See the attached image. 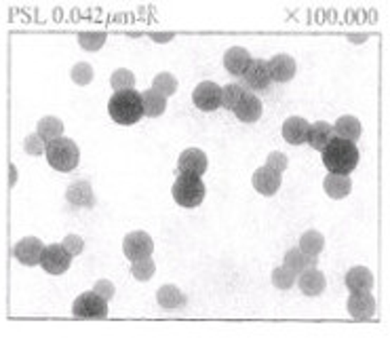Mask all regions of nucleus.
<instances>
[{
	"mask_svg": "<svg viewBox=\"0 0 390 342\" xmlns=\"http://www.w3.org/2000/svg\"><path fill=\"white\" fill-rule=\"evenodd\" d=\"M334 135L336 138H344L350 142H357L361 138V123L357 116L352 114H344L338 118V123L334 125Z\"/></svg>",
	"mask_w": 390,
	"mask_h": 342,
	"instance_id": "25",
	"label": "nucleus"
},
{
	"mask_svg": "<svg viewBox=\"0 0 390 342\" xmlns=\"http://www.w3.org/2000/svg\"><path fill=\"white\" fill-rule=\"evenodd\" d=\"M241 87L247 89V91H264L270 87L272 79H270V72H268V61L264 59H251V63L247 65V70L243 72L241 77Z\"/></svg>",
	"mask_w": 390,
	"mask_h": 342,
	"instance_id": "6",
	"label": "nucleus"
},
{
	"mask_svg": "<svg viewBox=\"0 0 390 342\" xmlns=\"http://www.w3.org/2000/svg\"><path fill=\"white\" fill-rule=\"evenodd\" d=\"M78 45L87 51H98L106 45V34L104 32H81L78 34Z\"/></svg>",
	"mask_w": 390,
	"mask_h": 342,
	"instance_id": "35",
	"label": "nucleus"
},
{
	"mask_svg": "<svg viewBox=\"0 0 390 342\" xmlns=\"http://www.w3.org/2000/svg\"><path fill=\"white\" fill-rule=\"evenodd\" d=\"M123 251L127 256V260L135 262L139 258H146V256H152L154 251V241L148 233L143 231H133L125 237L123 241Z\"/></svg>",
	"mask_w": 390,
	"mask_h": 342,
	"instance_id": "9",
	"label": "nucleus"
},
{
	"mask_svg": "<svg viewBox=\"0 0 390 342\" xmlns=\"http://www.w3.org/2000/svg\"><path fill=\"white\" fill-rule=\"evenodd\" d=\"M295 279H297V275H295V272H293L291 268H287L285 264H283V266H276V268L272 270V286H274L276 290H283V292L291 290L293 283H295Z\"/></svg>",
	"mask_w": 390,
	"mask_h": 342,
	"instance_id": "29",
	"label": "nucleus"
},
{
	"mask_svg": "<svg viewBox=\"0 0 390 342\" xmlns=\"http://www.w3.org/2000/svg\"><path fill=\"white\" fill-rule=\"evenodd\" d=\"M156 302L159 306L167 309V311H173V309H184L186 306V296L182 294V290L178 286H161L159 292H156Z\"/></svg>",
	"mask_w": 390,
	"mask_h": 342,
	"instance_id": "21",
	"label": "nucleus"
},
{
	"mask_svg": "<svg viewBox=\"0 0 390 342\" xmlns=\"http://www.w3.org/2000/svg\"><path fill=\"white\" fill-rule=\"evenodd\" d=\"M332 138H334V127L329 123H325V121H317L315 125H310V129H308L306 144H310L312 148L321 153Z\"/></svg>",
	"mask_w": 390,
	"mask_h": 342,
	"instance_id": "20",
	"label": "nucleus"
},
{
	"mask_svg": "<svg viewBox=\"0 0 390 342\" xmlns=\"http://www.w3.org/2000/svg\"><path fill=\"white\" fill-rule=\"evenodd\" d=\"M61 245H63L72 256L83 254V249H85V241H83V237H78V235H68V237L63 239Z\"/></svg>",
	"mask_w": 390,
	"mask_h": 342,
	"instance_id": "38",
	"label": "nucleus"
},
{
	"mask_svg": "<svg viewBox=\"0 0 390 342\" xmlns=\"http://www.w3.org/2000/svg\"><path fill=\"white\" fill-rule=\"evenodd\" d=\"M346 309H348L350 317L359 319V321L371 319L373 313H375V298L371 296L369 290L352 292L350 298H348V302H346Z\"/></svg>",
	"mask_w": 390,
	"mask_h": 342,
	"instance_id": "10",
	"label": "nucleus"
},
{
	"mask_svg": "<svg viewBox=\"0 0 390 342\" xmlns=\"http://www.w3.org/2000/svg\"><path fill=\"white\" fill-rule=\"evenodd\" d=\"M295 59L285 55V53H279L274 55L270 61H268V72H270V79L276 81V83H289L293 77H295Z\"/></svg>",
	"mask_w": 390,
	"mask_h": 342,
	"instance_id": "15",
	"label": "nucleus"
},
{
	"mask_svg": "<svg viewBox=\"0 0 390 342\" xmlns=\"http://www.w3.org/2000/svg\"><path fill=\"white\" fill-rule=\"evenodd\" d=\"M192 102L203 112H213L221 108V87L213 81H203L192 91Z\"/></svg>",
	"mask_w": 390,
	"mask_h": 342,
	"instance_id": "8",
	"label": "nucleus"
},
{
	"mask_svg": "<svg viewBox=\"0 0 390 342\" xmlns=\"http://www.w3.org/2000/svg\"><path fill=\"white\" fill-rule=\"evenodd\" d=\"M234 114H237V118L243 121V123H256V121H260V116H262V100L256 93L245 91V95L241 98V102L237 104V108H234Z\"/></svg>",
	"mask_w": 390,
	"mask_h": 342,
	"instance_id": "19",
	"label": "nucleus"
},
{
	"mask_svg": "<svg viewBox=\"0 0 390 342\" xmlns=\"http://www.w3.org/2000/svg\"><path fill=\"white\" fill-rule=\"evenodd\" d=\"M323 188H325L327 196H332V199H344L352 190V180H350V176H344V173H329L323 180Z\"/></svg>",
	"mask_w": 390,
	"mask_h": 342,
	"instance_id": "22",
	"label": "nucleus"
},
{
	"mask_svg": "<svg viewBox=\"0 0 390 342\" xmlns=\"http://www.w3.org/2000/svg\"><path fill=\"white\" fill-rule=\"evenodd\" d=\"M254 188L260 192V194H264V196H272V194H276L279 192V188H281V173H276L274 169H270V167H260L256 173H254Z\"/></svg>",
	"mask_w": 390,
	"mask_h": 342,
	"instance_id": "18",
	"label": "nucleus"
},
{
	"mask_svg": "<svg viewBox=\"0 0 390 342\" xmlns=\"http://www.w3.org/2000/svg\"><path fill=\"white\" fill-rule=\"evenodd\" d=\"M93 77H95V72H93V65L91 63H87V61L74 63V68H72V81L78 87H87L93 81Z\"/></svg>",
	"mask_w": 390,
	"mask_h": 342,
	"instance_id": "33",
	"label": "nucleus"
},
{
	"mask_svg": "<svg viewBox=\"0 0 390 342\" xmlns=\"http://www.w3.org/2000/svg\"><path fill=\"white\" fill-rule=\"evenodd\" d=\"M102 298H106L108 302L114 298V283L112 281H108V279H100V281H95V288H93Z\"/></svg>",
	"mask_w": 390,
	"mask_h": 342,
	"instance_id": "39",
	"label": "nucleus"
},
{
	"mask_svg": "<svg viewBox=\"0 0 390 342\" xmlns=\"http://www.w3.org/2000/svg\"><path fill=\"white\" fill-rule=\"evenodd\" d=\"M110 85L114 91H129L135 87V75L127 68H118V70L110 77Z\"/></svg>",
	"mask_w": 390,
	"mask_h": 342,
	"instance_id": "34",
	"label": "nucleus"
},
{
	"mask_svg": "<svg viewBox=\"0 0 390 342\" xmlns=\"http://www.w3.org/2000/svg\"><path fill=\"white\" fill-rule=\"evenodd\" d=\"M108 112L118 125H135L143 116V100L135 89L116 91L108 102Z\"/></svg>",
	"mask_w": 390,
	"mask_h": 342,
	"instance_id": "2",
	"label": "nucleus"
},
{
	"mask_svg": "<svg viewBox=\"0 0 390 342\" xmlns=\"http://www.w3.org/2000/svg\"><path fill=\"white\" fill-rule=\"evenodd\" d=\"M308 129H310V123L302 116H289L285 123H283V138L287 144L291 146H299V144H306L308 140Z\"/></svg>",
	"mask_w": 390,
	"mask_h": 342,
	"instance_id": "16",
	"label": "nucleus"
},
{
	"mask_svg": "<svg viewBox=\"0 0 390 342\" xmlns=\"http://www.w3.org/2000/svg\"><path fill=\"white\" fill-rule=\"evenodd\" d=\"M287 165H289V159H287V155H285V153H270V155H268L266 167L274 169L276 173H281V176H283V171L287 169Z\"/></svg>",
	"mask_w": 390,
	"mask_h": 342,
	"instance_id": "37",
	"label": "nucleus"
},
{
	"mask_svg": "<svg viewBox=\"0 0 390 342\" xmlns=\"http://www.w3.org/2000/svg\"><path fill=\"white\" fill-rule=\"evenodd\" d=\"M297 286L302 290L304 296H310V298H315V296H321L327 288V279L323 272L317 268V266H312V268H306L299 272V277H297Z\"/></svg>",
	"mask_w": 390,
	"mask_h": 342,
	"instance_id": "11",
	"label": "nucleus"
},
{
	"mask_svg": "<svg viewBox=\"0 0 390 342\" xmlns=\"http://www.w3.org/2000/svg\"><path fill=\"white\" fill-rule=\"evenodd\" d=\"M154 42H169V40H173V32H165V34H159V32H152V34H148Z\"/></svg>",
	"mask_w": 390,
	"mask_h": 342,
	"instance_id": "40",
	"label": "nucleus"
},
{
	"mask_svg": "<svg viewBox=\"0 0 390 342\" xmlns=\"http://www.w3.org/2000/svg\"><path fill=\"white\" fill-rule=\"evenodd\" d=\"M249 63H251V55L245 47H230L224 53V68L232 77H243Z\"/></svg>",
	"mask_w": 390,
	"mask_h": 342,
	"instance_id": "14",
	"label": "nucleus"
},
{
	"mask_svg": "<svg viewBox=\"0 0 390 342\" xmlns=\"http://www.w3.org/2000/svg\"><path fill=\"white\" fill-rule=\"evenodd\" d=\"M152 89H156L159 93H163L165 98L173 95L178 91V79L169 72H161V75H156L154 81H152Z\"/></svg>",
	"mask_w": 390,
	"mask_h": 342,
	"instance_id": "32",
	"label": "nucleus"
},
{
	"mask_svg": "<svg viewBox=\"0 0 390 342\" xmlns=\"http://www.w3.org/2000/svg\"><path fill=\"white\" fill-rule=\"evenodd\" d=\"M245 91L247 89H243L241 85H226V87H221V108L234 112V108H237V104L241 102Z\"/></svg>",
	"mask_w": 390,
	"mask_h": 342,
	"instance_id": "31",
	"label": "nucleus"
},
{
	"mask_svg": "<svg viewBox=\"0 0 390 342\" xmlns=\"http://www.w3.org/2000/svg\"><path fill=\"white\" fill-rule=\"evenodd\" d=\"M154 270H156V264H154V260L150 256L135 260L133 266H131V272H133V277L137 281H150L154 277Z\"/></svg>",
	"mask_w": 390,
	"mask_h": 342,
	"instance_id": "30",
	"label": "nucleus"
},
{
	"mask_svg": "<svg viewBox=\"0 0 390 342\" xmlns=\"http://www.w3.org/2000/svg\"><path fill=\"white\" fill-rule=\"evenodd\" d=\"M325 247V237L319 231H306L299 237V249L306 256H319Z\"/></svg>",
	"mask_w": 390,
	"mask_h": 342,
	"instance_id": "28",
	"label": "nucleus"
},
{
	"mask_svg": "<svg viewBox=\"0 0 390 342\" xmlns=\"http://www.w3.org/2000/svg\"><path fill=\"white\" fill-rule=\"evenodd\" d=\"M36 133L49 144L57 138H63V123L57 116H42L36 125Z\"/></svg>",
	"mask_w": 390,
	"mask_h": 342,
	"instance_id": "26",
	"label": "nucleus"
},
{
	"mask_svg": "<svg viewBox=\"0 0 390 342\" xmlns=\"http://www.w3.org/2000/svg\"><path fill=\"white\" fill-rule=\"evenodd\" d=\"M346 288L350 292H361V290H371L373 288V275L371 270L365 266H352L346 272Z\"/></svg>",
	"mask_w": 390,
	"mask_h": 342,
	"instance_id": "23",
	"label": "nucleus"
},
{
	"mask_svg": "<svg viewBox=\"0 0 390 342\" xmlns=\"http://www.w3.org/2000/svg\"><path fill=\"white\" fill-rule=\"evenodd\" d=\"M287 268H291L295 275H299L302 270L306 268H312L319 264V256H306L299 247H291L287 254H285V262H283Z\"/></svg>",
	"mask_w": 390,
	"mask_h": 342,
	"instance_id": "24",
	"label": "nucleus"
},
{
	"mask_svg": "<svg viewBox=\"0 0 390 342\" xmlns=\"http://www.w3.org/2000/svg\"><path fill=\"white\" fill-rule=\"evenodd\" d=\"M205 192H207L205 182L201 180V176H194V173H180L171 188L176 203L186 210L198 208L205 199Z\"/></svg>",
	"mask_w": 390,
	"mask_h": 342,
	"instance_id": "3",
	"label": "nucleus"
},
{
	"mask_svg": "<svg viewBox=\"0 0 390 342\" xmlns=\"http://www.w3.org/2000/svg\"><path fill=\"white\" fill-rule=\"evenodd\" d=\"M178 169L182 173L203 176L207 171V155L198 148H186L178 159Z\"/></svg>",
	"mask_w": 390,
	"mask_h": 342,
	"instance_id": "17",
	"label": "nucleus"
},
{
	"mask_svg": "<svg viewBox=\"0 0 390 342\" xmlns=\"http://www.w3.org/2000/svg\"><path fill=\"white\" fill-rule=\"evenodd\" d=\"M72 254L59 245V243H53V245H47L45 251H42V260H40V266L45 268V272L49 275H63V272L70 268L72 264Z\"/></svg>",
	"mask_w": 390,
	"mask_h": 342,
	"instance_id": "7",
	"label": "nucleus"
},
{
	"mask_svg": "<svg viewBox=\"0 0 390 342\" xmlns=\"http://www.w3.org/2000/svg\"><path fill=\"white\" fill-rule=\"evenodd\" d=\"M45 155H47L49 165L63 173L74 171L78 167V161H81V150H78V146L68 138H57L49 142Z\"/></svg>",
	"mask_w": 390,
	"mask_h": 342,
	"instance_id": "4",
	"label": "nucleus"
},
{
	"mask_svg": "<svg viewBox=\"0 0 390 342\" xmlns=\"http://www.w3.org/2000/svg\"><path fill=\"white\" fill-rule=\"evenodd\" d=\"M350 40H354V42H363V40H367V36H361V34H354V36H348Z\"/></svg>",
	"mask_w": 390,
	"mask_h": 342,
	"instance_id": "41",
	"label": "nucleus"
},
{
	"mask_svg": "<svg viewBox=\"0 0 390 342\" xmlns=\"http://www.w3.org/2000/svg\"><path fill=\"white\" fill-rule=\"evenodd\" d=\"M65 199L72 208H85V210H91L95 205V194H93V188L89 182L85 180H76L68 186L65 190Z\"/></svg>",
	"mask_w": 390,
	"mask_h": 342,
	"instance_id": "13",
	"label": "nucleus"
},
{
	"mask_svg": "<svg viewBox=\"0 0 390 342\" xmlns=\"http://www.w3.org/2000/svg\"><path fill=\"white\" fill-rule=\"evenodd\" d=\"M42 251H45V245H42V241L36 239V237H26V239H22V241L13 247V256H15L22 264H26V266H36V264H40Z\"/></svg>",
	"mask_w": 390,
	"mask_h": 342,
	"instance_id": "12",
	"label": "nucleus"
},
{
	"mask_svg": "<svg viewBox=\"0 0 390 342\" xmlns=\"http://www.w3.org/2000/svg\"><path fill=\"white\" fill-rule=\"evenodd\" d=\"M72 313L78 319H106L108 317V300L102 298L95 290L85 292L74 300Z\"/></svg>",
	"mask_w": 390,
	"mask_h": 342,
	"instance_id": "5",
	"label": "nucleus"
},
{
	"mask_svg": "<svg viewBox=\"0 0 390 342\" xmlns=\"http://www.w3.org/2000/svg\"><path fill=\"white\" fill-rule=\"evenodd\" d=\"M143 100V114L146 116H161L167 108V98L156 89H146L141 93Z\"/></svg>",
	"mask_w": 390,
	"mask_h": 342,
	"instance_id": "27",
	"label": "nucleus"
},
{
	"mask_svg": "<svg viewBox=\"0 0 390 342\" xmlns=\"http://www.w3.org/2000/svg\"><path fill=\"white\" fill-rule=\"evenodd\" d=\"M323 165L329 169V173H344L350 176L354 167L359 165V148L354 142L344 138H334L327 142V146L321 150Z\"/></svg>",
	"mask_w": 390,
	"mask_h": 342,
	"instance_id": "1",
	"label": "nucleus"
},
{
	"mask_svg": "<svg viewBox=\"0 0 390 342\" xmlns=\"http://www.w3.org/2000/svg\"><path fill=\"white\" fill-rule=\"evenodd\" d=\"M24 148H26L28 155H32V157H40L42 153H47V142L40 138L38 133H32V135H28V138H26Z\"/></svg>",
	"mask_w": 390,
	"mask_h": 342,
	"instance_id": "36",
	"label": "nucleus"
}]
</instances>
